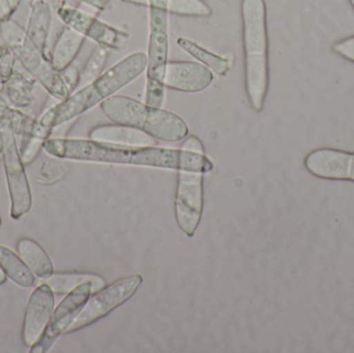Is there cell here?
<instances>
[{
	"instance_id": "cell-28",
	"label": "cell",
	"mask_w": 354,
	"mask_h": 353,
	"mask_svg": "<svg viewBox=\"0 0 354 353\" xmlns=\"http://www.w3.org/2000/svg\"><path fill=\"white\" fill-rule=\"evenodd\" d=\"M181 149L189 153H198V155H205V151H204L203 144L198 137L191 136L185 138L181 145Z\"/></svg>"
},
{
	"instance_id": "cell-23",
	"label": "cell",
	"mask_w": 354,
	"mask_h": 353,
	"mask_svg": "<svg viewBox=\"0 0 354 353\" xmlns=\"http://www.w3.org/2000/svg\"><path fill=\"white\" fill-rule=\"evenodd\" d=\"M0 124H8L14 130L17 136L22 138L35 134L41 128L37 118L15 109L3 99H0Z\"/></svg>"
},
{
	"instance_id": "cell-3",
	"label": "cell",
	"mask_w": 354,
	"mask_h": 353,
	"mask_svg": "<svg viewBox=\"0 0 354 353\" xmlns=\"http://www.w3.org/2000/svg\"><path fill=\"white\" fill-rule=\"evenodd\" d=\"M243 43L245 51V86L250 105L262 111L270 84L268 33L264 0H243Z\"/></svg>"
},
{
	"instance_id": "cell-14",
	"label": "cell",
	"mask_w": 354,
	"mask_h": 353,
	"mask_svg": "<svg viewBox=\"0 0 354 353\" xmlns=\"http://www.w3.org/2000/svg\"><path fill=\"white\" fill-rule=\"evenodd\" d=\"M305 166L316 178L354 182V153L332 149H316L306 157Z\"/></svg>"
},
{
	"instance_id": "cell-27",
	"label": "cell",
	"mask_w": 354,
	"mask_h": 353,
	"mask_svg": "<svg viewBox=\"0 0 354 353\" xmlns=\"http://www.w3.org/2000/svg\"><path fill=\"white\" fill-rule=\"evenodd\" d=\"M332 49L340 57L354 62V35L335 41L333 44Z\"/></svg>"
},
{
	"instance_id": "cell-5",
	"label": "cell",
	"mask_w": 354,
	"mask_h": 353,
	"mask_svg": "<svg viewBox=\"0 0 354 353\" xmlns=\"http://www.w3.org/2000/svg\"><path fill=\"white\" fill-rule=\"evenodd\" d=\"M149 8V43H147V105L162 108L165 102L166 68L169 55V16L176 0H122Z\"/></svg>"
},
{
	"instance_id": "cell-30",
	"label": "cell",
	"mask_w": 354,
	"mask_h": 353,
	"mask_svg": "<svg viewBox=\"0 0 354 353\" xmlns=\"http://www.w3.org/2000/svg\"><path fill=\"white\" fill-rule=\"evenodd\" d=\"M84 3L88 4L91 8H97L99 10H104L109 3V0H81Z\"/></svg>"
},
{
	"instance_id": "cell-10",
	"label": "cell",
	"mask_w": 354,
	"mask_h": 353,
	"mask_svg": "<svg viewBox=\"0 0 354 353\" xmlns=\"http://www.w3.org/2000/svg\"><path fill=\"white\" fill-rule=\"evenodd\" d=\"M204 174L178 171L174 209L177 224L183 233L195 234L203 213Z\"/></svg>"
},
{
	"instance_id": "cell-26",
	"label": "cell",
	"mask_w": 354,
	"mask_h": 353,
	"mask_svg": "<svg viewBox=\"0 0 354 353\" xmlns=\"http://www.w3.org/2000/svg\"><path fill=\"white\" fill-rule=\"evenodd\" d=\"M66 173V167L58 162H45L41 175L45 182H53L62 180Z\"/></svg>"
},
{
	"instance_id": "cell-21",
	"label": "cell",
	"mask_w": 354,
	"mask_h": 353,
	"mask_svg": "<svg viewBox=\"0 0 354 353\" xmlns=\"http://www.w3.org/2000/svg\"><path fill=\"white\" fill-rule=\"evenodd\" d=\"M0 269L6 278L20 287L31 288L35 286V274L19 255L4 246H0Z\"/></svg>"
},
{
	"instance_id": "cell-7",
	"label": "cell",
	"mask_w": 354,
	"mask_h": 353,
	"mask_svg": "<svg viewBox=\"0 0 354 353\" xmlns=\"http://www.w3.org/2000/svg\"><path fill=\"white\" fill-rule=\"evenodd\" d=\"M2 162L10 200V217L20 219L32 205L30 186L20 155L17 135L8 124H0Z\"/></svg>"
},
{
	"instance_id": "cell-33",
	"label": "cell",
	"mask_w": 354,
	"mask_h": 353,
	"mask_svg": "<svg viewBox=\"0 0 354 353\" xmlns=\"http://www.w3.org/2000/svg\"><path fill=\"white\" fill-rule=\"evenodd\" d=\"M2 151V145H1V141H0V155H1Z\"/></svg>"
},
{
	"instance_id": "cell-29",
	"label": "cell",
	"mask_w": 354,
	"mask_h": 353,
	"mask_svg": "<svg viewBox=\"0 0 354 353\" xmlns=\"http://www.w3.org/2000/svg\"><path fill=\"white\" fill-rule=\"evenodd\" d=\"M20 0H0V23L8 20L14 12Z\"/></svg>"
},
{
	"instance_id": "cell-22",
	"label": "cell",
	"mask_w": 354,
	"mask_h": 353,
	"mask_svg": "<svg viewBox=\"0 0 354 353\" xmlns=\"http://www.w3.org/2000/svg\"><path fill=\"white\" fill-rule=\"evenodd\" d=\"M54 294H68L75 288L85 282H93V292H99L105 286V281L101 277L93 274L64 273L53 274L47 279L43 280Z\"/></svg>"
},
{
	"instance_id": "cell-6",
	"label": "cell",
	"mask_w": 354,
	"mask_h": 353,
	"mask_svg": "<svg viewBox=\"0 0 354 353\" xmlns=\"http://www.w3.org/2000/svg\"><path fill=\"white\" fill-rule=\"evenodd\" d=\"M0 39L12 50L21 66L35 77L51 97L62 101L72 93L62 72L55 70L49 58L29 41L22 27L14 21L0 23Z\"/></svg>"
},
{
	"instance_id": "cell-34",
	"label": "cell",
	"mask_w": 354,
	"mask_h": 353,
	"mask_svg": "<svg viewBox=\"0 0 354 353\" xmlns=\"http://www.w3.org/2000/svg\"><path fill=\"white\" fill-rule=\"evenodd\" d=\"M351 1V6H353V8H354V0H349Z\"/></svg>"
},
{
	"instance_id": "cell-9",
	"label": "cell",
	"mask_w": 354,
	"mask_h": 353,
	"mask_svg": "<svg viewBox=\"0 0 354 353\" xmlns=\"http://www.w3.org/2000/svg\"><path fill=\"white\" fill-rule=\"evenodd\" d=\"M93 294V282L81 284L66 294V298L53 310L49 323L41 337L31 346L30 353L49 352L60 336L66 334L70 325L74 323L83 307Z\"/></svg>"
},
{
	"instance_id": "cell-31",
	"label": "cell",
	"mask_w": 354,
	"mask_h": 353,
	"mask_svg": "<svg viewBox=\"0 0 354 353\" xmlns=\"http://www.w3.org/2000/svg\"><path fill=\"white\" fill-rule=\"evenodd\" d=\"M4 85H6V80H4L3 77L0 74V93L4 90Z\"/></svg>"
},
{
	"instance_id": "cell-8",
	"label": "cell",
	"mask_w": 354,
	"mask_h": 353,
	"mask_svg": "<svg viewBox=\"0 0 354 353\" xmlns=\"http://www.w3.org/2000/svg\"><path fill=\"white\" fill-rule=\"evenodd\" d=\"M142 282L143 278L140 275H134L122 278L100 289L89 298L66 334L80 331L107 316L112 311L128 302L136 294Z\"/></svg>"
},
{
	"instance_id": "cell-35",
	"label": "cell",
	"mask_w": 354,
	"mask_h": 353,
	"mask_svg": "<svg viewBox=\"0 0 354 353\" xmlns=\"http://www.w3.org/2000/svg\"><path fill=\"white\" fill-rule=\"evenodd\" d=\"M1 160H2V155H0V161H1Z\"/></svg>"
},
{
	"instance_id": "cell-2",
	"label": "cell",
	"mask_w": 354,
	"mask_h": 353,
	"mask_svg": "<svg viewBox=\"0 0 354 353\" xmlns=\"http://www.w3.org/2000/svg\"><path fill=\"white\" fill-rule=\"evenodd\" d=\"M147 53L130 54L86 86L77 89L66 99L44 111L37 120L50 130L68 124L136 80L147 70Z\"/></svg>"
},
{
	"instance_id": "cell-17",
	"label": "cell",
	"mask_w": 354,
	"mask_h": 353,
	"mask_svg": "<svg viewBox=\"0 0 354 353\" xmlns=\"http://www.w3.org/2000/svg\"><path fill=\"white\" fill-rule=\"evenodd\" d=\"M84 41L82 35L71 27H64L50 52V61L54 68L62 72L72 66Z\"/></svg>"
},
{
	"instance_id": "cell-20",
	"label": "cell",
	"mask_w": 354,
	"mask_h": 353,
	"mask_svg": "<svg viewBox=\"0 0 354 353\" xmlns=\"http://www.w3.org/2000/svg\"><path fill=\"white\" fill-rule=\"evenodd\" d=\"M177 45L187 52L189 56L212 70L216 76L225 77L231 70V61L226 56L218 55L202 47L199 44L187 37H180L177 39Z\"/></svg>"
},
{
	"instance_id": "cell-4",
	"label": "cell",
	"mask_w": 354,
	"mask_h": 353,
	"mask_svg": "<svg viewBox=\"0 0 354 353\" xmlns=\"http://www.w3.org/2000/svg\"><path fill=\"white\" fill-rule=\"evenodd\" d=\"M101 110L114 124L138 128L157 140L177 142L189 135V126L180 116L133 97L112 95L101 103Z\"/></svg>"
},
{
	"instance_id": "cell-19",
	"label": "cell",
	"mask_w": 354,
	"mask_h": 353,
	"mask_svg": "<svg viewBox=\"0 0 354 353\" xmlns=\"http://www.w3.org/2000/svg\"><path fill=\"white\" fill-rule=\"evenodd\" d=\"M17 252L37 277L44 280L53 275L54 265L51 258L35 240L21 238L17 242Z\"/></svg>"
},
{
	"instance_id": "cell-13",
	"label": "cell",
	"mask_w": 354,
	"mask_h": 353,
	"mask_svg": "<svg viewBox=\"0 0 354 353\" xmlns=\"http://www.w3.org/2000/svg\"><path fill=\"white\" fill-rule=\"evenodd\" d=\"M55 306V294L46 283L29 296L22 327V341L30 348L43 335Z\"/></svg>"
},
{
	"instance_id": "cell-11",
	"label": "cell",
	"mask_w": 354,
	"mask_h": 353,
	"mask_svg": "<svg viewBox=\"0 0 354 353\" xmlns=\"http://www.w3.org/2000/svg\"><path fill=\"white\" fill-rule=\"evenodd\" d=\"M58 16L66 26L82 35L85 39H91L109 50L124 49L130 39L127 31L111 26L78 8L62 6L58 8Z\"/></svg>"
},
{
	"instance_id": "cell-36",
	"label": "cell",
	"mask_w": 354,
	"mask_h": 353,
	"mask_svg": "<svg viewBox=\"0 0 354 353\" xmlns=\"http://www.w3.org/2000/svg\"><path fill=\"white\" fill-rule=\"evenodd\" d=\"M0 225H1V219H0Z\"/></svg>"
},
{
	"instance_id": "cell-12",
	"label": "cell",
	"mask_w": 354,
	"mask_h": 353,
	"mask_svg": "<svg viewBox=\"0 0 354 353\" xmlns=\"http://www.w3.org/2000/svg\"><path fill=\"white\" fill-rule=\"evenodd\" d=\"M3 91L8 105L35 118L39 117V112L50 97L35 77L17 66L6 81Z\"/></svg>"
},
{
	"instance_id": "cell-32",
	"label": "cell",
	"mask_w": 354,
	"mask_h": 353,
	"mask_svg": "<svg viewBox=\"0 0 354 353\" xmlns=\"http://www.w3.org/2000/svg\"><path fill=\"white\" fill-rule=\"evenodd\" d=\"M6 281V276L4 275L3 271H1V269H0V285H2V284L4 283V282Z\"/></svg>"
},
{
	"instance_id": "cell-15",
	"label": "cell",
	"mask_w": 354,
	"mask_h": 353,
	"mask_svg": "<svg viewBox=\"0 0 354 353\" xmlns=\"http://www.w3.org/2000/svg\"><path fill=\"white\" fill-rule=\"evenodd\" d=\"M214 75L200 62L169 61L166 68L165 88L181 93H200L212 85Z\"/></svg>"
},
{
	"instance_id": "cell-24",
	"label": "cell",
	"mask_w": 354,
	"mask_h": 353,
	"mask_svg": "<svg viewBox=\"0 0 354 353\" xmlns=\"http://www.w3.org/2000/svg\"><path fill=\"white\" fill-rule=\"evenodd\" d=\"M109 51L110 50L107 48L99 45L93 49L82 70H80L77 89L86 86L103 74L104 68H105L108 57H109Z\"/></svg>"
},
{
	"instance_id": "cell-1",
	"label": "cell",
	"mask_w": 354,
	"mask_h": 353,
	"mask_svg": "<svg viewBox=\"0 0 354 353\" xmlns=\"http://www.w3.org/2000/svg\"><path fill=\"white\" fill-rule=\"evenodd\" d=\"M43 151L59 160L91 163L132 165L176 171L209 173L214 165L206 155L183 149L158 146H127L97 142L91 139L56 137L44 142Z\"/></svg>"
},
{
	"instance_id": "cell-18",
	"label": "cell",
	"mask_w": 354,
	"mask_h": 353,
	"mask_svg": "<svg viewBox=\"0 0 354 353\" xmlns=\"http://www.w3.org/2000/svg\"><path fill=\"white\" fill-rule=\"evenodd\" d=\"M50 24H51V10L49 4L41 0H37L31 8L28 26L25 33L29 41L49 59L48 39H49Z\"/></svg>"
},
{
	"instance_id": "cell-25",
	"label": "cell",
	"mask_w": 354,
	"mask_h": 353,
	"mask_svg": "<svg viewBox=\"0 0 354 353\" xmlns=\"http://www.w3.org/2000/svg\"><path fill=\"white\" fill-rule=\"evenodd\" d=\"M46 140H47L46 137L35 134L23 138L22 146L19 149H20L21 158L24 165H28L29 163L35 161V158L43 149L44 142Z\"/></svg>"
},
{
	"instance_id": "cell-16",
	"label": "cell",
	"mask_w": 354,
	"mask_h": 353,
	"mask_svg": "<svg viewBox=\"0 0 354 353\" xmlns=\"http://www.w3.org/2000/svg\"><path fill=\"white\" fill-rule=\"evenodd\" d=\"M89 139L97 142L110 144L127 145V146H156L157 141L147 133L124 126V124H104L93 128L89 132Z\"/></svg>"
}]
</instances>
